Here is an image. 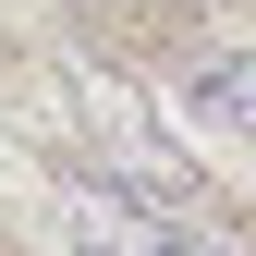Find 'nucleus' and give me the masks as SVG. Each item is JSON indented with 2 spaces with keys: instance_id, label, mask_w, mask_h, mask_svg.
Instances as JSON below:
<instances>
[{
  "instance_id": "nucleus-1",
  "label": "nucleus",
  "mask_w": 256,
  "mask_h": 256,
  "mask_svg": "<svg viewBox=\"0 0 256 256\" xmlns=\"http://www.w3.org/2000/svg\"><path fill=\"white\" fill-rule=\"evenodd\" d=\"M49 220H61V256H256V232H232L220 208H158L98 171H61Z\"/></svg>"
},
{
  "instance_id": "nucleus-2",
  "label": "nucleus",
  "mask_w": 256,
  "mask_h": 256,
  "mask_svg": "<svg viewBox=\"0 0 256 256\" xmlns=\"http://www.w3.org/2000/svg\"><path fill=\"white\" fill-rule=\"evenodd\" d=\"M171 74H183V98H196L220 134H244V146H256V49H183Z\"/></svg>"
},
{
  "instance_id": "nucleus-3",
  "label": "nucleus",
  "mask_w": 256,
  "mask_h": 256,
  "mask_svg": "<svg viewBox=\"0 0 256 256\" xmlns=\"http://www.w3.org/2000/svg\"><path fill=\"white\" fill-rule=\"evenodd\" d=\"M0 256H12V244H0Z\"/></svg>"
}]
</instances>
